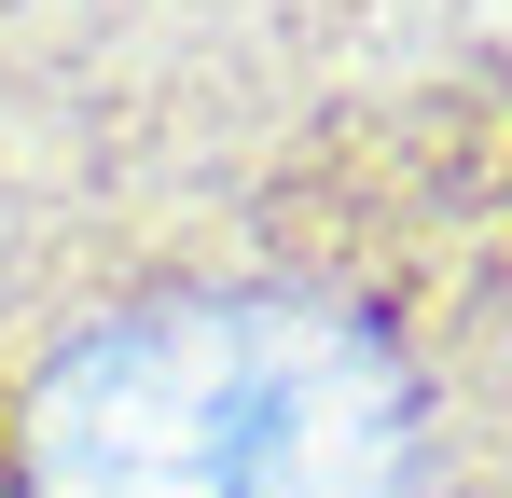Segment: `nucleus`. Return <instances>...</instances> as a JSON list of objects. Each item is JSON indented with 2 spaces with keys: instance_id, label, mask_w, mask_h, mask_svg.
Here are the masks:
<instances>
[{
  "instance_id": "obj_1",
  "label": "nucleus",
  "mask_w": 512,
  "mask_h": 498,
  "mask_svg": "<svg viewBox=\"0 0 512 498\" xmlns=\"http://www.w3.org/2000/svg\"><path fill=\"white\" fill-rule=\"evenodd\" d=\"M42 498H402L388 388L263 319H153L42 388Z\"/></svg>"
}]
</instances>
